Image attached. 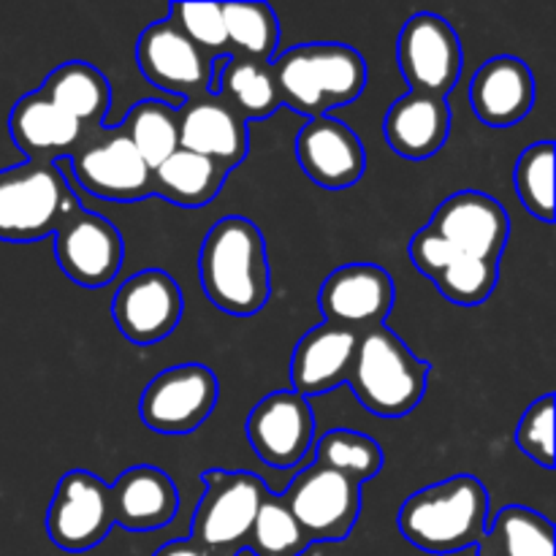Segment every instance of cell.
I'll use <instances>...</instances> for the list:
<instances>
[{
    "mask_svg": "<svg viewBox=\"0 0 556 556\" xmlns=\"http://www.w3.org/2000/svg\"><path fill=\"white\" fill-rule=\"evenodd\" d=\"M204 296L237 318L261 313L269 302L271 271L261 228L242 215L217 220L199 250Z\"/></svg>",
    "mask_w": 556,
    "mask_h": 556,
    "instance_id": "1",
    "label": "cell"
},
{
    "mask_svg": "<svg viewBox=\"0 0 556 556\" xmlns=\"http://www.w3.org/2000/svg\"><path fill=\"white\" fill-rule=\"evenodd\" d=\"M489 525V492L476 476H454L413 492L396 514L402 538L427 554L476 546Z\"/></svg>",
    "mask_w": 556,
    "mask_h": 556,
    "instance_id": "2",
    "label": "cell"
},
{
    "mask_svg": "<svg viewBox=\"0 0 556 556\" xmlns=\"http://www.w3.org/2000/svg\"><path fill=\"white\" fill-rule=\"evenodd\" d=\"M282 106L329 117L331 109L353 103L367 87V60L348 43L324 41L286 49L271 60Z\"/></svg>",
    "mask_w": 556,
    "mask_h": 556,
    "instance_id": "3",
    "label": "cell"
},
{
    "mask_svg": "<svg viewBox=\"0 0 556 556\" xmlns=\"http://www.w3.org/2000/svg\"><path fill=\"white\" fill-rule=\"evenodd\" d=\"M345 383L372 416L405 418L427 394L429 364L418 358L389 326H375L358 337Z\"/></svg>",
    "mask_w": 556,
    "mask_h": 556,
    "instance_id": "4",
    "label": "cell"
},
{
    "mask_svg": "<svg viewBox=\"0 0 556 556\" xmlns=\"http://www.w3.org/2000/svg\"><path fill=\"white\" fill-rule=\"evenodd\" d=\"M81 210L63 163L25 161L0 168V242L27 244L54 237Z\"/></svg>",
    "mask_w": 556,
    "mask_h": 556,
    "instance_id": "5",
    "label": "cell"
},
{
    "mask_svg": "<svg viewBox=\"0 0 556 556\" xmlns=\"http://www.w3.org/2000/svg\"><path fill=\"white\" fill-rule=\"evenodd\" d=\"M204 494L190 525V541L210 548L215 556H239L248 546L250 527L261 503L269 494L261 476L248 470L201 472Z\"/></svg>",
    "mask_w": 556,
    "mask_h": 556,
    "instance_id": "6",
    "label": "cell"
},
{
    "mask_svg": "<svg viewBox=\"0 0 556 556\" xmlns=\"http://www.w3.org/2000/svg\"><path fill=\"white\" fill-rule=\"evenodd\" d=\"M68 166L74 182L96 199L134 204L152 195V168L130 144L123 125L92 130L68 157Z\"/></svg>",
    "mask_w": 556,
    "mask_h": 556,
    "instance_id": "7",
    "label": "cell"
},
{
    "mask_svg": "<svg viewBox=\"0 0 556 556\" xmlns=\"http://www.w3.org/2000/svg\"><path fill=\"white\" fill-rule=\"evenodd\" d=\"M280 497L309 543L345 541L362 514V483L318 462L304 467Z\"/></svg>",
    "mask_w": 556,
    "mask_h": 556,
    "instance_id": "8",
    "label": "cell"
},
{
    "mask_svg": "<svg viewBox=\"0 0 556 556\" xmlns=\"http://www.w3.org/2000/svg\"><path fill=\"white\" fill-rule=\"evenodd\" d=\"M220 383L204 364H177L147 383L139 396V418L157 434H190L215 413Z\"/></svg>",
    "mask_w": 556,
    "mask_h": 556,
    "instance_id": "9",
    "label": "cell"
},
{
    "mask_svg": "<svg viewBox=\"0 0 556 556\" xmlns=\"http://www.w3.org/2000/svg\"><path fill=\"white\" fill-rule=\"evenodd\" d=\"M462 43L451 22L432 11H418L396 38V63L410 92L448 98L462 76Z\"/></svg>",
    "mask_w": 556,
    "mask_h": 556,
    "instance_id": "10",
    "label": "cell"
},
{
    "mask_svg": "<svg viewBox=\"0 0 556 556\" xmlns=\"http://www.w3.org/2000/svg\"><path fill=\"white\" fill-rule=\"evenodd\" d=\"M136 63L144 79L179 103L215 92V60L206 58L172 20H157L139 36Z\"/></svg>",
    "mask_w": 556,
    "mask_h": 556,
    "instance_id": "11",
    "label": "cell"
},
{
    "mask_svg": "<svg viewBox=\"0 0 556 556\" xmlns=\"http://www.w3.org/2000/svg\"><path fill=\"white\" fill-rule=\"evenodd\" d=\"M114 527L112 494L90 470H68L47 510V535L58 548L81 554L106 541Z\"/></svg>",
    "mask_w": 556,
    "mask_h": 556,
    "instance_id": "12",
    "label": "cell"
},
{
    "mask_svg": "<svg viewBox=\"0 0 556 556\" xmlns=\"http://www.w3.org/2000/svg\"><path fill=\"white\" fill-rule=\"evenodd\" d=\"M244 434L264 465L275 470L299 467L315 445V416L309 400L291 389L264 396L250 410Z\"/></svg>",
    "mask_w": 556,
    "mask_h": 556,
    "instance_id": "13",
    "label": "cell"
},
{
    "mask_svg": "<svg viewBox=\"0 0 556 556\" xmlns=\"http://www.w3.org/2000/svg\"><path fill=\"white\" fill-rule=\"evenodd\" d=\"M185 299L177 280L163 269H144L123 280L112 299V318L134 345L166 340L182 320Z\"/></svg>",
    "mask_w": 556,
    "mask_h": 556,
    "instance_id": "14",
    "label": "cell"
},
{
    "mask_svg": "<svg viewBox=\"0 0 556 556\" xmlns=\"http://www.w3.org/2000/svg\"><path fill=\"white\" fill-rule=\"evenodd\" d=\"M54 258L74 286L106 288L123 269L125 242L114 223L81 210L54 233Z\"/></svg>",
    "mask_w": 556,
    "mask_h": 556,
    "instance_id": "15",
    "label": "cell"
},
{
    "mask_svg": "<svg viewBox=\"0 0 556 556\" xmlns=\"http://www.w3.org/2000/svg\"><path fill=\"white\" fill-rule=\"evenodd\" d=\"M394 277L378 264H345L331 271L318 293L326 324L369 331L386 326L394 309Z\"/></svg>",
    "mask_w": 556,
    "mask_h": 556,
    "instance_id": "16",
    "label": "cell"
},
{
    "mask_svg": "<svg viewBox=\"0 0 556 556\" xmlns=\"http://www.w3.org/2000/svg\"><path fill=\"white\" fill-rule=\"evenodd\" d=\"M429 228L462 255L500 264L510 237V217L492 195L481 190H459L434 210Z\"/></svg>",
    "mask_w": 556,
    "mask_h": 556,
    "instance_id": "17",
    "label": "cell"
},
{
    "mask_svg": "<svg viewBox=\"0 0 556 556\" xmlns=\"http://www.w3.org/2000/svg\"><path fill=\"white\" fill-rule=\"evenodd\" d=\"M177 134L179 150L210 157L226 172L237 168L250 150L248 123L217 92L177 103Z\"/></svg>",
    "mask_w": 556,
    "mask_h": 556,
    "instance_id": "18",
    "label": "cell"
},
{
    "mask_svg": "<svg viewBox=\"0 0 556 556\" xmlns=\"http://www.w3.org/2000/svg\"><path fill=\"white\" fill-rule=\"evenodd\" d=\"M296 161L315 185L345 190L367 172V150L356 130L334 117H315L296 136Z\"/></svg>",
    "mask_w": 556,
    "mask_h": 556,
    "instance_id": "19",
    "label": "cell"
},
{
    "mask_svg": "<svg viewBox=\"0 0 556 556\" xmlns=\"http://www.w3.org/2000/svg\"><path fill=\"white\" fill-rule=\"evenodd\" d=\"M90 134L92 130L68 117L41 92H27L9 112V136L20 147V152H25L27 161H68L90 139Z\"/></svg>",
    "mask_w": 556,
    "mask_h": 556,
    "instance_id": "20",
    "label": "cell"
},
{
    "mask_svg": "<svg viewBox=\"0 0 556 556\" xmlns=\"http://www.w3.org/2000/svg\"><path fill=\"white\" fill-rule=\"evenodd\" d=\"M535 76L525 60L500 54L486 60L470 81V103L476 117L492 128L521 123L535 106Z\"/></svg>",
    "mask_w": 556,
    "mask_h": 556,
    "instance_id": "21",
    "label": "cell"
},
{
    "mask_svg": "<svg viewBox=\"0 0 556 556\" xmlns=\"http://www.w3.org/2000/svg\"><path fill=\"white\" fill-rule=\"evenodd\" d=\"M358 337V331L326 320L309 329L291 353V391L309 400L345 383Z\"/></svg>",
    "mask_w": 556,
    "mask_h": 556,
    "instance_id": "22",
    "label": "cell"
},
{
    "mask_svg": "<svg viewBox=\"0 0 556 556\" xmlns=\"http://www.w3.org/2000/svg\"><path fill=\"white\" fill-rule=\"evenodd\" d=\"M114 525L128 532H152L168 527L179 510L177 483L152 465H136L109 486Z\"/></svg>",
    "mask_w": 556,
    "mask_h": 556,
    "instance_id": "23",
    "label": "cell"
},
{
    "mask_svg": "<svg viewBox=\"0 0 556 556\" xmlns=\"http://www.w3.org/2000/svg\"><path fill=\"white\" fill-rule=\"evenodd\" d=\"M383 134L391 150L407 161H427L445 147L451 136L448 98L407 92L386 112Z\"/></svg>",
    "mask_w": 556,
    "mask_h": 556,
    "instance_id": "24",
    "label": "cell"
},
{
    "mask_svg": "<svg viewBox=\"0 0 556 556\" xmlns=\"http://www.w3.org/2000/svg\"><path fill=\"white\" fill-rule=\"evenodd\" d=\"M38 92L87 130L103 128L112 106V85L96 65L85 60H68L49 71Z\"/></svg>",
    "mask_w": 556,
    "mask_h": 556,
    "instance_id": "25",
    "label": "cell"
},
{
    "mask_svg": "<svg viewBox=\"0 0 556 556\" xmlns=\"http://www.w3.org/2000/svg\"><path fill=\"white\" fill-rule=\"evenodd\" d=\"M226 177V168L210 157L177 150L161 166L152 168V195L185 210H199L220 195Z\"/></svg>",
    "mask_w": 556,
    "mask_h": 556,
    "instance_id": "26",
    "label": "cell"
},
{
    "mask_svg": "<svg viewBox=\"0 0 556 556\" xmlns=\"http://www.w3.org/2000/svg\"><path fill=\"white\" fill-rule=\"evenodd\" d=\"M215 92L244 123L266 119L282 109L271 63H261V60H223L220 68H215Z\"/></svg>",
    "mask_w": 556,
    "mask_h": 556,
    "instance_id": "27",
    "label": "cell"
},
{
    "mask_svg": "<svg viewBox=\"0 0 556 556\" xmlns=\"http://www.w3.org/2000/svg\"><path fill=\"white\" fill-rule=\"evenodd\" d=\"M476 548L478 556H554V525L525 505H505Z\"/></svg>",
    "mask_w": 556,
    "mask_h": 556,
    "instance_id": "28",
    "label": "cell"
},
{
    "mask_svg": "<svg viewBox=\"0 0 556 556\" xmlns=\"http://www.w3.org/2000/svg\"><path fill=\"white\" fill-rule=\"evenodd\" d=\"M231 58L271 63L280 43V22L269 3H226L223 5Z\"/></svg>",
    "mask_w": 556,
    "mask_h": 556,
    "instance_id": "29",
    "label": "cell"
},
{
    "mask_svg": "<svg viewBox=\"0 0 556 556\" xmlns=\"http://www.w3.org/2000/svg\"><path fill=\"white\" fill-rule=\"evenodd\" d=\"M119 125L150 168L161 166L172 152L179 150L177 103L147 98L136 103Z\"/></svg>",
    "mask_w": 556,
    "mask_h": 556,
    "instance_id": "30",
    "label": "cell"
},
{
    "mask_svg": "<svg viewBox=\"0 0 556 556\" xmlns=\"http://www.w3.org/2000/svg\"><path fill=\"white\" fill-rule=\"evenodd\" d=\"M315 462L364 486L383 470V448L356 429H331L315 445Z\"/></svg>",
    "mask_w": 556,
    "mask_h": 556,
    "instance_id": "31",
    "label": "cell"
},
{
    "mask_svg": "<svg viewBox=\"0 0 556 556\" xmlns=\"http://www.w3.org/2000/svg\"><path fill=\"white\" fill-rule=\"evenodd\" d=\"M313 546L280 494H266L248 535V552L255 556H302Z\"/></svg>",
    "mask_w": 556,
    "mask_h": 556,
    "instance_id": "32",
    "label": "cell"
},
{
    "mask_svg": "<svg viewBox=\"0 0 556 556\" xmlns=\"http://www.w3.org/2000/svg\"><path fill=\"white\" fill-rule=\"evenodd\" d=\"M429 280L434 282L440 293L448 299L451 304L459 307H478L486 302L494 293L500 280V266L494 261L470 258L456 250L440 271H434Z\"/></svg>",
    "mask_w": 556,
    "mask_h": 556,
    "instance_id": "33",
    "label": "cell"
},
{
    "mask_svg": "<svg viewBox=\"0 0 556 556\" xmlns=\"http://www.w3.org/2000/svg\"><path fill=\"white\" fill-rule=\"evenodd\" d=\"M554 141L530 144L516 161V193L532 217L554 223Z\"/></svg>",
    "mask_w": 556,
    "mask_h": 556,
    "instance_id": "34",
    "label": "cell"
},
{
    "mask_svg": "<svg viewBox=\"0 0 556 556\" xmlns=\"http://www.w3.org/2000/svg\"><path fill=\"white\" fill-rule=\"evenodd\" d=\"M168 20L201 49L210 60L231 58L226 22H223L220 3H172Z\"/></svg>",
    "mask_w": 556,
    "mask_h": 556,
    "instance_id": "35",
    "label": "cell"
},
{
    "mask_svg": "<svg viewBox=\"0 0 556 556\" xmlns=\"http://www.w3.org/2000/svg\"><path fill=\"white\" fill-rule=\"evenodd\" d=\"M516 445L527 459L552 470L554 467V396L546 394L532 402L516 429Z\"/></svg>",
    "mask_w": 556,
    "mask_h": 556,
    "instance_id": "36",
    "label": "cell"
},
{
    "mask_svg": "<svg viewBox=\"0 0 556 556\" xmlns=\"http://www.w3.org/2000/svg\"><path fill=\"white\" fill-rule=\"evenodd\" d=\"M152 556H215V554H212L210 548L199 546L195 541H190V538H177V541L163 543V546Z\"/></svg>",
    "mask_w": 556,
    "mask_h": 556,
    "instance_id": "37",
    "label": "cell"
}]
</instances>
